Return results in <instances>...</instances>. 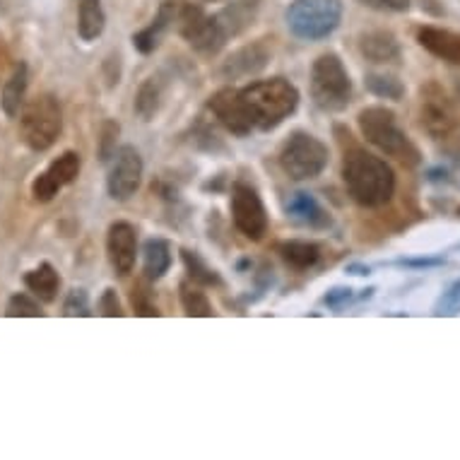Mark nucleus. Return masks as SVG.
Masks as SVG:
<instances>
[{"label":"nucleus","instance_id":"nucleus-20","mask_svg":"<svg viewBox=\"0 0 460 460\" xmlns=\"http://www.w3.org/2000/svg\"><path fill=\"white\" fill-rule=\"evenodd\" d=\"M27 84H30V70L22 61L15 63V68H13L8 80L3 83V92H0V109L8 119H15L17 113L22 111Z\"/></svg>","mask_w":460,"mask_h":460},{"label":"nucleus","instance_id":"nucleus-27","mask_svg":"<svg viewBox=\"0 0 460 460\" xmlns=\"http://www.w3.org/2000/svg\"><path fill=\"white\" fill-rule=\"evenodd\" d=\"M179 295H181V306L186 311V316L193 318H210L212 316V304L208 299L200 285H196L193 279L190 282H181L179 285Z\"/></svg>","mask_w":460,"mask_h":460},{"label":"nucleus","instance_id":"nucleus-38","mask_svg":"<svg viewBox=\"0 0 460 460\" xmlns=\"http://www.w3.org/2000/svg\"><path fill=\"white\" fill-rule=\"evenodd\" d=\"M119 136V126L116 123H106L104 126V145H102V159H109V152H116L113 137Z\"/></svg>","mask_w":460,"mask_h":460},{"label":"nucleus","instance_id":"nucleus-39","mask_svg":"<svg viewBox=\"0 0 460 460\" xmlns=\"http://www.w3.org/2000/svg\"><path fill=\"white\" fill-rule=\"evenodd\" d=\"M348 272L349 275H369V268H367V265H348Z\"/></svg>","mask_w":460,"mask_h":460},{"label":"nucleus","instance_id":"nucleus-18","mask_svg":"<svg viewBox=\"0 0 460 460\" xmlns=\"http://www.w3.org/2000/svg\"><path fill=\"white\" fill-rule=\"evenodd\" d=\"M359 51L369 63H376V66H388V63H400V44L398 39L393 37L391 31L376 30L367 31L359 39Z\"/></svg>","mask_w":460,"mask_h":460},{"label":"nucleus","instance_id":"nucleus-15","mask_svg":"<svg viewBox=\"0 0 460 460\" xmlns=\"http://www.w3.org/2000/svg\"><path fill=\"white\" fill-rule=\"evenodd\" d=\"M270 61V51L263 41L256 44L242 46L239 51H234L225 63H222V75L226 80H242V77L258 75L261 70Z\"/></svg>","mask_w":460,"mask_h":460},{"label":"nucleus","instance_id":"nucleus-30","mask_svg":"<svg viewBox=\"0 0 460 460\" xmlns=\"http://www.w3.org/2000/svg\"><path fill=\"white\" fill-rule=\"evenodd\" d=\"M5 314L10 318H39L44 311H41L37 299H31L30 295H13L8 306H5Z\"/></svg>","mask_w":460,"mask_h":460},{"label":"nucleus","instance_id":"nucleus-35","mask_svg":"<svg viewBox=\"0 0 460 460\" xmlns=\"http://www.w3.org/2000/svg\"><path fill=\"white\" fill-rule=\"evenodd\" d=\"M99 311L109 318L123 316L121 302H119V296H116L113 289H104V295H102V299H99Z\"/></svg>","mask_w":460,"mask_h":460},{"label":"nucleus","instance_id":"nucleus-41","mask_svg":"<svg viewBox=\"0 0 460 460\" xmlns=\"http://www.w3.org/2000/svg\"><path fill=\"white\" fill-rule=\"evenodd\" d=\"M458 212H460V210H458Z\"/></svg>","mask_w":460,"mask_h":460},{"label":"nucleus","instance_id":"nucleus-19","mask_svg":"<svg viewBox=\"0 0 460 460\" xmlns=\"http://www.w3.org/2000/svg\"><path fill=\"white\" fill-rule=\"evenodd\" d=\"M285 212L296 222L314 226V229L331 226V215L323 210V205L318 203L311 193H304V190H296V193L289 196V200L285 203Z\"/></svg>","mask_w":460,"mask_h":460},{"label":"nucleus","instance_id":"nucleus-31","mask_svg":"<svg viewBox=\"0 0 460 460\" xmlns=\"http://www.w3.org/2000/svg\"><path fill=\"white\" fill-rule=\"evenodd\" d=\"M458 311H460V278L456 279L448 289H446L444 295H441L434 314H437V316H453V314H458Z\"/></svg>","mask_w":460,"mask_h":460},{"label":"nucleus","instance_id":"nucleus-24","mask_svg":"<svg viewBox=\"0 0 460 460\" xmlns=\"http://www.w3.org/2000/svg\"><path fill=\"white\" fill-rule=\"evenodd\" d=\"M106 27V15L102 0H80V15H77V31L84 41H94L102 37Z\"/></svg>","mask_w":460,"mask_h":460},{"label":"nucleus","instance_id":"nucleus-23","mask_svg":"<svg viewBox=\"0 0 460 460\" xmlns=\"http://www.w3.org/2000/svg\"><path fill=\"white\" fill-rule=\"evenodd\" d=\"M143 263L147 279H162L172 268V246L166 239H147L143 246Z\"/></svg>","mask_w":460,"mask_h":460},{"label":"nucleus","instance_id":"nucleus-28","mask_svg":"<svg viewBox=\"0 0 460 460\" xmlns=\"http://www.w3.org/2000/svg\"><path fill=\"white\" fill-rule=\"evenodd\" d=\"M181 261L186 265V272H189V278L200 287H222V278H219V272L215 268L205 263L203 258L198 256L196 251L183 249L181 251Z\"/></svg>","mask_w":460,"mask_h":460},{"label":"nucleus","instance_id":"nucleus-3","mask_svg":"<svg viewBox=\"0 0 460 460\" xmlns=\"http://www.w3.org/2000/svg\"><path fill=\"white\" fill-rule=\"evenodd\" d=\"M359 130L376 150H381L388 157L398 159L405 166L420 164V150L408 137V133L400 128L395 121V113L385 106H367L359 111Z\"/></svg>","mask_w":460,"mask_h":460},{"label":"nucleus","instance_id":"nucleus-1","mask_svg":"<svg viewBox=\"0 0 460 460\" xmlns=\"http://www.w3.org/2000/svg\"><path fill=\"white\" fill-rule=\"evenodd\" d=\"M342 181L355 203L381 208L395 193V174L385 159L371 155L359 145H349L342 155Z\"/></svg>","mask_w":460,"mask_h":460},{"label":"nucleus","instance_id":"nucleus-5","mask_svg":"<svg viewBox=\"0 0 460 460\" xmlns=\"http://www.w3.org/2000/svg\"><path fill=\"white\" fill-rule=\"evenodd\" d=\"M287 27L296 39L321 41L338 30L342 20L340 0H295L285 13Z\"/></svg>","mask_w":460,"mask_h":460},{"label":"nucleus","instance_id":"nucleus-40","mask_svg":"<svg viewBox=\"0 0 460 460\" xmlns=\"http://www.w3.org/2000/svg\"><path fill=\"white\" fill-rule=\"evenodd\" d=\"M210 3H217V0H210Z\"/></svg>","mask_w":460,"mask_h":460},{"label":"nucleus","instance_id":"nucleus-4","mask_svg":"<svg viewBox=\"0 0 460 460\" xmlns=\"http://www.w3.org/2000/svg\"><path fill=\"white\" fill-rule=\"evenodd\" d=\"M311 99L321 111H345L352 102V80L338 53H323L311 68Z\"/></svg>","mask_w":460,"mask_h":460},{"label":"nucleus","instance_id":"nucleus-29","mask_svg":"<svg viewBox=\"0 0 460 460\" xmlns=\"http://www.w3.org/2000/svg\"><path fill=\"white\" fill-rule=\"evenodd\" d=\"M364 84L374 97L393 99V102H400L405 97V84L400 83L395 75H388V73H369L364 77Z\"/></svg>","mask_w":460,"mask_h":460},{"label":"nucleus","instance_id":"nucleus-33","mask_svg":"<svg viewBox=\"0 0 460 460\" xmlns=\"http://www.w3.org/2000/svg\"><path fill=\"white\" fill-rule=\"evenodd\" d=\"M133 309L137 316H159L157 304L150 302V292L143 285L133 287Z\"/></svg>","mask_w":460,"mask_h":460},{"label":"nucleus","instance_id":"nucleus-6","mask_svg":"<svg viewBox=\"0 0 460 460\" xmlns=\"http://www.w3.org/2000/svg\"><path fill=\"white\" fill-rule=\"evenodd\" d=\"M63 130V111L53 94H39L24 106L20 116V133L24 145L34 152H46Z\"/></svg>","mask_w":460,"mask_h":460},{"label":"nucleus","instance_id":"nucleus-37","mask_svg":"<svg viewBox=\"0 0 460 460\" xmlns=\"http://www.w3.org/2000/svg\"><path fill=\"white\" fill-rule=\"evenodd\" d=\"M395 263L402 268H438L446 263V258H400Z\"/></svg>","mask_w":460,"mask_h":460},{"label":"nucleus","instance_id":"nucleus-22","mask_svg":"<svg viewBox=\"0 0 460 460\" xmlns=\"http://www.w3.org/2000/svg\"><path fill=\"white\" fill-rule=\"evenodd\" d=\"M24 285H27L31 295L37 296L39 302H53L56 295H58L61 278H58V272H56L51 263H41L24 275Z\"/></svg>","mask_w":460,"mask_h":460},{"label":"nucleus","instance_id":"nucleus-25","mask_svg":"<svg viewBox=\"0 0 460 460\" xmlns=\"http://www.w3.org/2000/svg\"><path fill=\"white\" fill-rule=\"evenodd\" d=\"M279 256L287 265H292L296 270L314 268L321 258V249L314 242H285L278 246Z\"/></svg>","mask_w":460,"mask_h":460},{"label":"nucleus","instance_id":"nucleus-10","mask_svg":"<svg viewBox=\"0 0 460 460\" xmlns=\"http://www.w3.org/2000/svg\"><path fill=\"white\" fill-rule=\"evenodd\" d=\"M143 181V157L133 145H123L113 152L111 169H109V179H106V189L113 200H128L136 196Z\"/></svg>","mask_w":460,"mask_h":460},{"label":"nucleus","instance_id":"nucleus-16","mask_svg":"<svg viewBox=\"0 0 460 460\" xmlns=\"http://www.w3.org/2000/svg\"><path fill=\"white\" fill-rule=\"evenodd\" d=\"M179 5L181 0H164L159 5L157 15L152 20L145 30H140L137 34H133V46H136L140 53H152L162 44V37L166 31L174 30L176 27V17H179Z\"/></svg>","mask_w":460,"mask_h":460},{"label":"nucleus","instance_id":"nucleus-8","mask_svg":"<svg viewBox=\"0 0 460 460\" xmlns=\"http://www.w3.org/2000/svg\"><path fill=\"white\" fill-rule=\"evenodd\" d=\"M176 30L198 53L205 56H215L226 44L225 31L219 30L215 15H208L200 5H193L189 0H181L179 5Z\"/></svg>","mask_w":460,"mask_h":460},{"label":"nucleus","instance_id":"nucleus-12","mask_svg":"<svg viewBox=\"0 0 460 460\" xmlns=\"http://www.w3.org/2000/svg\"><path fill=\"white\" fill-rule=\"evenodd\" d=\"M422 126L431 137H446L456 126V111L451 102L446 97V92L437 83H429L422 87Z\"/></svg>","mask_w":460,"mask_h":460},{"label":"nucleus","instance_id":"nucleus-21","mask_svg":"<svg viewBox=\"0 0 460 460\" xmlns=\"http://www.w3.org/2000/svg\"><path fill=\"white\" fill-rule=\"evenodd\" d=\"M256 13H258V0H236V3H232V5H226L222 13H217L215 20H217L219 30L225 31L226 41H229V39L239 37L246 27L253 24Z\"/></svg>","mask_w":460,"mask_h":460},{"label":"nucleus","instance_id":"nucleus-2","mask_svg":"<svg viewBox=\"0 0 460 460\" xmlns=\"http://www.w3.org/2000/svg\"><path fill=\"white\" fill-rule=\"evenodd\" d=\"M253 130H275L299 106V90L285 77L258 80L239 90Z\"/></svg>","mask_w":460,"mask_h":460},{"label":"nucleus","instance_id":"nucleus-32","mask_svg":"<svg viewBox=\"0 0 460 460\" xmlns=\"http://www.w3.org/2000/svg\"><path fill=\"white\" fill-rule=\"evenodd\" d=\"M63 314L66 316H92L87 292L84 289H73L68 299H66V304H63Z\"/></svg>","mask_w":460,"mask_h":460},{"label":"nucleus","instance_id":"nucleus-9","mask_svg":"<svg viewBox=\"0 0 460 460\" xmlns=\"http://www.w3.org/2000/svg\"><path fill=\"white\" fill-rule=\"evenodd\" d=\"M232 217H234L236 229L242 232L246 239H263L268 232V212L265 205L258 196V190L249 183H236L232 190Z\"/></svg>","mask_w":460,"mask_h":460},{"label":"nucleus","instance_id":"nucleus-36","mask_svg":"<svg viewBox=\"0 0 460 460\" xmlns=\"http://www.w3.org/2000/svg\"><path fill=\"white\" fill-rule=\"evenodd\" d=\"M359 3L381 13H405L410 8V0H359Z\"/></svg>","mask_w":460,"mask_h":460},{"label":"nucleus","instance_id":"nucleus-13","mask_svg":"<svg viewBox=\"0 0 460 460\" xmlns=\"http://www.w3.org/2000/svg\"><path fill=\"white\" fill-rule=\"evenodd\" d=\"M208 106H210V111L215 113V119H217L229 133L243 137L253 130L249 116H246V109H243L242 104V97H239V90H234V87H225V90L215 92L210 97V102H208Z\"/></svg>","mask_w":460,"mask_h":460},{"label":"nucleus","instance_id":"nucleus-34","mask_svg":"<svg viewBox=\"0 0 460 460\" xmlns=\"http://www.w3.org/2000/svg\"><path fill=\"white\" fill-rule=\"evenodd\" d=\"M355 299V289H349V287H335V289H331L328 295L323 296V304L328 306V309H342L345 304H349Z\"/></svg>","mask_w":460,"mask_h":460},{"label":"nucleus","instance_id":"nucleus-7","mask_svg":"<svg viewBox=\"0 0 460 460\" xmlns=\"http://www.w3.org/2000/svg\"><path fill=\"white\" fill-rule=\"evenodd\" d=\"M328 147L316 136L296 130L287 137L279 150V166L295 181H311L328 166Z\"/></svg>","mask_w":460,"mask_h":460},{"label":"nucleus","instance_id":"nucleus-14","mask_svg":"<svg viewBox=\"0 0 460 460\" xmlns=\"http://www.w3.org/2000/svg\"><path fill=\"white\" fill-rule=\"evenodd\" d=\"M106 253L109 263L119 275H128L137 258V234L136 226L128 222H113L106 234Z\"/></svg>","mask_w":460,"mask_h":460},{"label":"nucleus","instance_id":"nucleus-11","mask_svg":"<svg viewBox=\"0 0 460 460\" xmlns=\"http://www.w3.org/2000/svg\"><path fill=\"white\" fill-rule=\"evenodd\" d=\"M80 166H83V159L73 150L63 152L61 157L53 159L51 164L46 166V172H41L34 179V183H31V196H34V200L37 203H49V200H53L66 186L75 181L77 174H80Z\"/></svg>","mask_w":460,"mask_h":460},{"label":"nucleus","instance_id":"nucleus-26","mask_svg":"<svg viewBox=\"0 0 460 460\" xmlns=\"http://www.w3.org/2000/svg\"><path fill=\"white\" fill-rule=\"evenodd\" d=\"M164 97V84L159 77H147L136 94V111L143 121H152L157 116L159 106Z\"/></svg>","mask_w":460,"mask_h":460},{"label":"nucleus","instance_id":"nucleus-17","mask_svg":"<svg viewBox=\"0 0 460 460\" xmlns=\"http://www.w3.org/2000/svg\"><path fill=\"white\" fill-rule=\"evenodd\" d=\"M417 41L431 56L460 66V31L441 30V27H422L417 31Z\"/></svg>","mask_w":460,"mask_h":460}]
</instances>
